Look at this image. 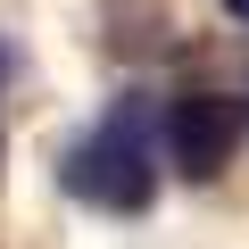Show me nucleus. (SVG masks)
<instances>
[{
  "mask_svg": "<svg viewBox=\"0 0 249 249\" xmlns=\"http://www.w3.org/2000/svg\"><path fill=\"white\" fill-rule=\"evenodd\" d=\"M58 183H67L75 199L108 208V216H142V208L158 199V116L142 108V91L108 100L83 133L67 142Z\"/></svg>",
  "mask_w": 249,
  "mask_h": 249,
  "instance_id": "f257e3e1",
  "label": "nucleus"
},
{
  "mask_svg": "<svg viewBox=\"0 0 249 249\" xmlns=\"http://www.w3.org/2000/svg\"><path fill=\"white\" fill-rule=\"evenodd\" d=\"M241 133H249V108H241L232 91H183V100L166 108V124H158L166 166H175V175H191V183H216V175L232 166Z\"/></svg>",
  "mask_w": 249,
  "mask_h": 249,
  "instance_id": "f03ea898",
  "label": "nucleus"
},
{
  "mask_svg": "<svg viewBox=\"0 0 249 249\" xmlns=\"http://www.w3.org/2000/svg\"><path fill=\"white\" fill-rule=\"evenodd\" d=\"M224 9H232V17H241V25H249V0H224Z\"/></svg>",
  "mask_w": 249,
  "mask_h": 249,
  "instance_id": "7ed1b4c3",
  "label": "nucleus"
},
{
  "mask_svg": "<svg viewBox=\"0 0 249 249\" xmlns=\"http://www.w3.org/2000/svg\"><path fill=\"white\" fill-rule=\"evenodd\" d=\"M241 108H249V100H241Z\"/></svg>",
  "mask_w": 249,
  "mask_h": 249,
  "instance_id": "20e7f679",
  "label": "nucleus"
}]
</instances>
